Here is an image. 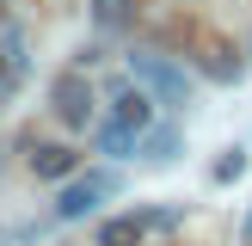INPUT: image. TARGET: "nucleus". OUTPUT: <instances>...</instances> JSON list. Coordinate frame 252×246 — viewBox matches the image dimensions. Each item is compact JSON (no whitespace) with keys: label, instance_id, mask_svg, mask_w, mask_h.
I'll return each mask as SVG.
<instances>
[{"label":"nucleus","instance_id":"obj_11","mask_svg":"<svg viewBox=\"0 0 252 246\" xmlns=\"http://www.w3.org/2000/svg\"><path fill=\"white\" fill-rule=\"evenodd\" d=\"M240 172H246V154H240V148H228V154L216 160V179L228 184V179H240Z\"/></svg>","mask_w":252,"mask_h":246},{"label":"nucleus","instance_id":"obj_5","mask_svg":"<svg viewBox=\"0 0 252 246\" xmlns=\"http://www.w3.org/2000/svg\"><path fill=\"white\" fill-rule=\"evenodd\" d=\"M117 123H129V129H154V92H148L142 80H135V92H117V111H111Z\"/></svg>","mask_w":252,"mask_h":246},{"label":"nucleus","instance_id":"obj_10","mask_svg":"<svg viewBox=\"0 0 252 246\" xmlns=\"http://www.w3.org/2000/svg\"><path fill=\"white\" fill-rule=\"evenodd\" d=\"M93 12H98V25H123L129 19V0H93Z\"/></svg>","mask_w":252,"mask_h":246},{"label":"nucleus","instance_id":"obj_8","mask_svg":"<svg viewBox=\"0 0 252 246\" xmlns=\"http://www.w3.org/2000/svg\"><path fill=\"white\" fill-rule=\"evenodd\" d=\"M98 148L123 160V154H129V148H142V129H129V123H117V117H111L105 129H98Z\"/></svg>","mask_w":252,"mask_h":246},{"label":"nucleus","instance_id":"obj_1","mask_svg":"<svg viewBox=\"0 0 252 246\" xmlns=\"http://www.w3.org/2000/svg\"><path fill=\"white\" fill-rule=\"evenodd\" d=\"M129 74L160 98V105H191V80H185V68L172 56H160V49H135V56H129Z\"/></svg>","mask_w":252,"mask_h":246},{"label":"nucleus","instance_id":"obj_12","mask_svg":"<svg viewBox=\"0 0 252 246\" xmlns=\"http://www.w3.org/2000/svg\"><path fill=\"white\" fill-rule=\"evenodd\" d=\"M12 68H19V62H12V49H0V92L12 86Z\"/></svg>","mask_w":252,"mask_h":246},{"label":"nucleus","instance_id":"obj_9","mask_svg":"<svg viewBox=\"0 0 252 246\" xmlns=\"http://www.w3.org/2000/svg\"><path fill=\"white\" fill-rule=\"evenodd\" d=\"M142 154L154 160V166H166V160L179 154V129H172V123H160V129H148V135H142Z\"/></svg>","mask_w":252,"mask_h":246},{"label":"nucleus","instance_id":"obj_3","mask_svg":"<svg viewBox=\"0 0 252 246\" xmlns=\"http://www.w3.org/2000/svg\"><path fill=\"white\" fill-rule=\"evenodd\" d=\"M49 105H56V117L68 123V129H86V123H93V80H86V74H62V80L49 86Z\"/></svg>","mask_w":252,"mask_h":246},{"label":"nucleus","instance_id":"obj_4","mask_svg":"<svg viewBox=\"0 0 252 246\" xmlns=\"http://www.w3.org/2000/svg\"><path fill=\"white\" fill-rule=\"evenodd\" d=\"M197 68H203L209 80H240V56H234V43H221V37H197Z\"/></svg>","mask_w":252,"mask_h":246},{"label":"nucleus","instance_id":"obj_6","mask_svg":"<svg viewBox=\"0 0 252 246\" xmlns=\"http://www.w3.org/2000/svg\"><path fill=\"white\" fill-rule=\"evenodd\" d=\"M74 166H80V154L62 148V142H49V148L31 154V172H37V179H74Z\"/></svg>","mask_w":252,"mask_h":246},{"label":"nucleus","instance_id":"obj_2","mask_svg":"<svg viewBox=\"0 0 252 246\" xmlns=\"http://www.w3.org/2000/svg\"><path fill=\"white\" fill-rule=\"evenodd\" d=\"M111 191H117V179H111V172L68 179V184H62V197H56V215H62V221H80V215H93L98 197H111Z\"/></svg>","mask_w":252,"mask_h":246},{"label":"nucleus","instance_id":"obj_7","mask_svg":"<svg viewBox=\"0 0 252 246\" xmlns=\"http://www.w3.org/2000/svg\"><path fill=\"white\" fill-rule=\"evenodd\" d=\"M142 228H148L142 215H111L105 228H98V246H135V240H142Z\"/></svg>","mask_w":252,"mask_h":246},{"label":"nucleus","instance_id":"obj_13","mask_svg":"<svg viewBox=\"0 0 252 246\" xmlns=\"http://www.w3.org/2000/svg\"><path fill=\"white\" fill-rule=\"evenodd\" d=\"M246 240H252V215H246Z\"/></svg>","mask_w":252,"mask_h":246}]
</instances>
